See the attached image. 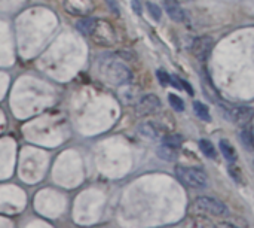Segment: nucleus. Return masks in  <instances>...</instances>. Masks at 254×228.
<instances>
[{
    "mask_svg": "<svg viewBox=\"0 0 254 228\" xmlns=\"http://www.w3.org/2000/svg\"><path fill=\"white\" fill-rule=\"evenodd\" d=\"M98 70L106 81L115 85H124L132 81V72L128 69V66L119 61L112 54H106L100 57Z\"/></svg>",
    "mask_w": 254,
    "mask_h": 228,
    "instance_id": "obj_1",
    "label": "nucleus"
},
{
    "mask_svg": "<svg viewBox=\"0 0 254 228\" xmlns=\"http://www.w3.org/2000/svg\"><path fill=\"white\" fill-rule=\"evenodd\" d=\"M176 176L177 179L190 188H205L208 185V176L204 170L196 167H188V166H177L176 167Z\"/></svg>",
    "mask_w": 254,
    "mask_h": 228,
    "instance_id": "obj_2",
    "label": "nucleus"
},
{
    "mask_svg": "<svg viewBox=\"0 0 254 228\" xmlns=\"http://www.w3.org/2000/svg\"><path fill=\"white\" fill-rule=\"evenodd\" d=\"M94 43L100 46H112L116 43V31L113 25L106 19H95L94 28L89 34Z\"/></svg>",
    "mask_w": 254,
    "mask_h": 228,
    "instance_id": "obj_3",
    "label": "nucleus"
},
{
    "mask_svg": "<svg viewBox=\"0 0 254 228\" xmlns=\"http://www.w3.org/2000/svg\"><path fill=\"white\" fill-rule=\"evenodd\" d=\"M195 208L201 212L214 215V217H226L229 215V209L228 206L213 197H198L195 200Z\"/></svg>",
    "mask_w": 254,
    "mask_h": 228,
    "instance_id": "obj_4",
    "label": "nucleus"
},
{
    "mask_svg": "<svg viewBox=\"0 0 254 228\" xmlns=\"http://www.w3.org/2000/svg\"><path fill=\"white\" fill-rule=\"evenodd\" d=\"M64 10L73 16H88L94 10L92 0H64Z\"/></svg>",
    "mask_w": 254,
    "mask_h": 228,
    "instance_id": "obj_5",
    "label": "nucleus"
},
{
    "mask_svg": "<svg viewBox=\"0 0 254 228\" xmlns=\"http://www.w3.org/2000/svg\"><path fill=\"white\" fill-rule=\"evenodd\" d=\"M213 46H214V39H213L211 36H199V37H196V39L192 42L190 51H192V54H193L198 60L204 61V60L208 58V55H210Z\"/></svg>",
    "mask_w": 254,
    "mask_h": 228,
    "instance_id": "obj_6",
    "label": "nucleus"
},
{
    "mask_svg": "<svg viewBox=\"0 0 254 228\" xmlns=\"http://www.w3.org/2000/svg\"><path fill=\"white\" fill-rule=\"evenodd\" d=\"M226 116L231 122L237 125H247L252 122L254 116V109L250 106H237L226 112Z\"/></svg>",
    "mask_w": 254,
    "mask_h": 228,
    "instance_id": "obj_7",
    "label": "nucleus"
},
{
    "mask_svg": "<svg viewBox=\"0 0 254 228\" xmlns=\"http://www.w3.org/2000/svg\"><path fill=\"white\" fill-rule=\"evenodd\" d=\"M159 109H161V100L155 94H146V96H143L138 100L137 106H135V112L138 115H150V114H155Z\"/></svg>",
    "mask_w": 254,
    "mask_h": 228,
    "instance_id": "obj_8",
    "label": "nucleus"
},
{
    "mask_svg": "<svg viewBox=\"0 0 254 228\" xmlns=\"http://www.w3.org/2000/svg\"><path fill=\"white\" fill-rule=\"evenodd\" d=\"M162 4H164V9L167 10L168 16L176 21V22H185L186 21V12L185 9L176 1V0H162Z\"/></svg>",
    "mask_w": 254,
    "mask_h": 228,
    "instance_id": "obj_9",
    "label": "nucleus"
},
{
    "mask_svg": "<svg viewBox=\"0 0 254 228\" xmlns=\"http://www.w3.org/2000/svg\"><path fill=\"white\" fill-rule=\"evenodd\" d=\"M137 130L146 139L153 140V139H158L159 137V128L153 122H150V121H144V122L138 124V128Z\"/></svg>",
    "mask_w": 254,
    "mask_h": 228,
    "instance_id": "obj_10",
    "label": "nucleus"
},
{
    "mask_svg": "<svg viewBox=\"0 0 254 228\" xmlns=\"http://www.w3.org/2000/svg\"><path fill=\"white\" fill-rule=\"evenodd\" d=\"M156 155H158L161 160L167 161V163H173V161H176V160H177V157H179L177 149H176V148H173V146H168V145H165V143H162L161 146H158V149H156Z\"/></svg>",
    "mask_w": 254,
    "mask_h": 228,
    "instance_id": "obj_11",
    "label": "nucleus"
},
{
    "mask_svg": "<svg viewBox=\"0 0 254 228\" xmlns=\"http://www.w3.org/2000/svg\"><path fill=\"white\" fill-rule=\"evenodd\" d=\"M219 148H220V152L223 154V157L229 161V163H235L237 158H238V154L235 151V148L226 140V139H222L219 142Z\"/></svg>",
    "mask_w": 254,
    "mask_h": 228,
    "instance_id": "obj_12",
    "label": "nucleus"
},
{
    "mask_svg": "<svg viewBox=\"0 0 254 228\" xmlns=\"http://www.w3.org/2000/svg\"><path fill=\"white\" fill-rule=\"evenodd\" d=\"M94 24H95V18H85V16H83L80 21H77L76 27H77V30H79L82 34L89 36L91 31H92V28H94Z\"/></svg>",
    "mask_w": 254,
    "mask_h": 228,
    "instance_id": "obj_13",
    "label": "nucleus"
},
{
    "mask_svg": "<svg viewBox=\"0 0 254 228\" xmlns=\"http://www.w3.org/2000/svg\"><path fill=\"white\" fill-rule=\"evenodd\" d=\"M240 140H241V143L244 145V148H246V149L252 151V149L254 148V136H253V131H252L250 128H244V130H241V133H240Z\"/></svg>",
    "mask_w": 254,
    "mask_h": 228,
    "instance_id": "obj_14",
    "label": "nucleus"
},
{
    "mask_svg": "<svg viewBox=\"0 0 254 228\" xmlns=\"http://www.w3.org/2000/svg\"><path fill=\"white\" fill-rule=\"evenodd\" d=\"M193 111H195V114H196L201 119H204V121H210V119H211L210 111H208V108H207L204 103H201V102H193Z\"/></svg>",
    "mask_w": 254,
    "mask_h": 228,
    "instance_id": "obj_15",
    "label": "nucleus"
},
{
    "mask_svg": "<svg viewBox=\"0 0 254 228\" xmlns=\"http://www.w3.org/2000/svg\"><path fill=\"white\" fill-rule=\"evenodd\" d=\"M199 148H201V151L204 152V155H205V157H208V158H216L217 152H216L214 145H213L210 140L202 139V140L199 142Z\"/></svg>",
    "mask_w": 254,
    "mask_h": 228,
    "instance_id": "obj_16",
    "label": "nucleus"
},
{
    "mask_svg": "<svg viewBox=\"0 0 254 228\" xmlns=\"http://www.w3.org/2000/svg\"><path fill=\"white\" fill-rule=\"evenodd\" d=\"M162 143H165V145H168V146H173V148L179 149V148L182 146V143H183V139H182L180 134H170V136H165V137H164V142H162Z\"/></svg>",
    "mask_w": 254,
    "mask_h": 228,
    "instance_id": "obj_17",
    "label": "nucleus"
},
{
    "mask_svg": "<svg viewBox=\"0 0 254 228\" xmlns=\"http://www.w3.org/2000/svg\"><path fill=\"white\" fill-rule=\"evenodd\" d=\"M168 100H170L171 108H173L176 112H183V111H185V102H183L179 96L170 94V96H168Z\"/></svg>",
    "mask_w": 254,
    "mask_h": 228,
    "instance_id": "obj_18",
    "label": "nucleus"
},
{
    "mask_svg": "<svg viewBox=\"0 0 254 228\" xmlns=\"http://www.w3.org/2000/svg\"><path fill=\"white\" fill-rule=\"evenodd\" d=\"M147 10H149L150 16H152L155 21H161V18H162V10H161V7H159L158 4L149 1V3H147Z\"/></svg>",
    "mask_w": 254,
    "mask_h": 228,
    "instance_id": "obj_19",
    "label": "nucleus"
},
{
    "mask_svg": "<svg viewBox=\"0 0 254 228\" xmlns=\"http://www.w3.org/2000/svg\"><path fill=\"white\" fill-rule=\"evenodd\" d=\"M156 75H158V81H159L162 85H168V84H170V75H168L167 72H164V70H158V72H156Z\"/></svg>",
    "mask_w": 254,
    "mask_h": 228,
    "instance_id": "obj_20",
    "label": "nucleus"
},
{
    "mask_svg": "<svg viewBox=\"0 0 254 228\" xmlns=\"http://www.w3.org/2000/svg\"><path fill=\"white\" fill-rule=\"evenodd\" d=\"M237 172H238L237 169H232V167L229 169V175H231V178H234V179H235L237 182H241V178H240V176L237 175Z\"/></svg>",
    "mask_w": 254,
    "mask_h": 228,
    "instance_id": "obj_21",
    "label": "nucleus"
},
{
    "mask_svg": "<svg viewBox=\"0 0 254 228\" xmlns=\"http://www.w3.org/2000/svg\"><path fill=\"white\" fill-rule=\"evenodd\" d=\"M132 7H134V10H135L138 15H141V7H140V1H138V0H132Z\"/></svg>",
    "mask_w": 254,
    "mask_h": 228,
    "instance_id": "obj_22",
    "label": "nucleus"
}]
</instances>
